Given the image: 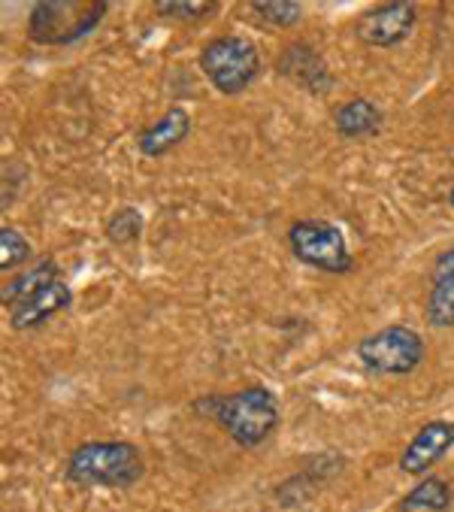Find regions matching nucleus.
Returning <instances> with one entry per match:
<instances>
[{
  "label": "nucleus",
  "mask_w": 454,
  "mask_h": 512,
  "mask_svg": "<svg viewBox=\"0 0 454 512\" xmlns=\"http://www.w3.org/2000/svg\"><path fill=\"white\" fill-rule=\"evenodd\" d=\"M209 416L240 446L264 443L279 425V406L267 388H246L231 397H212Z\"/></svg>",
  "instance_id": "obj_1"
},
{
  "label": "nucleus",
  "mask_w": 454,
  "mask_h": 512,
  "mask_svg": "<svg viewBox=\"0 0 454 512\" xmlns=\"http://www.w3.org/2000/svg\"><path fill=\"white\" fill-rule=\"evenodd\" d=\"M67 473L85 485L128 488L143 476V458L131 443H85L73 452Z\"/></svg>",
  "instance_id": "obj_2"
},
{
  "label": "nucleus",
  "mask_w": 454,
  "mask_h": 512,
  "mask_svg": "<svg viewBox=\"0 0 454 512\" xmlns=\"http://www.w3.org/2000/svg\"><path fill=\"white\" fill-rule=\"evenodd\" d=\"M106 16L103 0H46L31 10V40L43 46H67L82 40Z\"/></svg>",
  "instance_id": "obj_3"
},
{
  "label": "nucleus",
  "mask_w": 454,
  "mask_h": 512,
  "mask_svg": "<svg viewBox=\"0 0 454 512\" xmlns=\"http://www.w3.org/2000/svg\"><path fill=\"white\" fill-rule=\"evenodd\" d=\"M200 67L218 91L237 94L258 76L261 58L255 46L243 37H218L203 49Z\"/></svg>",
  "instance_id": "obj_4"
},
{
  "label": "nucleus",
  "mask_w": 454,
  "mask_h": 512,
  "mask_svg": "<svg viewBox=\"0 0 454 512\" xmlns=\"http://www.w3.org/2000/svg\"><path fill=\"white\" fill-rule=\"evenodd\" d=\"M288 243H291V252L309 267H318L327 273L352 270V255L346 249L343 231L327 222H297L288 231Z\"/></svg>",
  "instance_id": "obj_5"
},
{
  "label": "nucleus",
  "mask_w": 454,
  "mask_h": 512,
  "mask_svg": "<svg viewBox=\"0 0 454 512\" xmlns=\"http://www.w3.org/2000/svg\"><path fill=\"white\" fill-rule=\"evenodd\" d=\"M358 355L376 373L403 376V373H412L424 361V343L412 328L397 325V328H385L379 334H370L358 346Z\"/></svg>",
  "instance_id": "obj_6"
},
{
  "label": "nucleus",
  "mask_w": 454,
  "mask_h": 512,
  "mask_svg": "<svg viewBox=\"0 0 454 512\" xmlns=\"http://www.w3.org/2000/svg\"><path fill=\"white\" fill-rule=\"evenodd\" d=\"M412 28H415V7L412 4H385L358 22V37L367 46L388 49V46L403 43L412 34Z\"/></svg>",
  "instance_id": "obj_7"
},
{
  "label": "nucleus",
  "mask_w": 454,
  "mask_h": 512,
  "mask_svg": "<svg viewBox=\"0 0 454 512\" xmlns=\"http://www.w3.org/2000/svg\"><path fill=\"white\" fill-rule=\"evenodd\" d=\"M454 446V425L448 422H430L424 425L415 440L406 446V452L400 455V470L403 473H424L430 470L448 449Z\"/></svg>",
  "instance_id": "obj_8"
},
{
  "label": "nucleus",
  "mask_w": 454,
  "mask_h": 512,
  "mask_svg": "<svg viewBox=\"0 0 454 512\" xmlns=\"http://www.w3.org/2000/svg\"><path fill=\"white\" fill-rule=\"evenodd\" d=\"M67 306H70V288L61 279H55L43 291H37L31 300L16 306L13 316H10V325L16 331H31V328L43 325L46 319H52L55 313L67 310Z\"/></svg>",
  "instance_id": "obj_9"
},
{
  "label": "nucleus",
  "mask_w": 454,
  "mask_h": 512,
  "mask_svg": "<svg viewBox=\"0 0 454 512\" xmlns=\"http://www.w3.org/2000/svg\"><path fill=\"white\" fill-rule=\"evenodd\" d=\"M427 319L436 328L454 325V249L436 258L433 267V288L427 297Z\"/></svg>",
  "instance_id": "obj_10"
},
{
  "label": "nucleus",
  "mask_w": 454,
  "mask_h": 512,
  "mask_svg": "<svg viewBox=\"0 0 454 512\" xmlns=\"http://www.w3.org/2000/svg\"><path fill=\"white\" fill-rule=\"evenodd\" d=\"M188 128H191L188 113L185 110H170L149 131L140 134V152L149 155V158L167 155L170 149H176L188 137Z\"/></svg>",
  "instance_id": "obj_11"
},
{
  "label": "nucleus",
  "mask_w": 454,
  "mask_h": 512,
  "mask_svg": "<svg viewBox=\"0 0 454 512\" xmlns=\"http://www.w3.org/2000/svg\"><path fill=\"white\" fill-rule=\"evenodd\" d=\"M379 125H382V116L370 100H349L346 107L336 110V131L349 140L367 137V134L379 131Z\"/></svg>",
  "instance_id": "obj_12"
},
{
  "label": "nucleus",
  "mask_w": 454,
  "mask_h": 512,
  "mask_svg": "<svg viewBox=\"0 0 454 512\" xmlns=\"http://www.w3.org/2000/svg\"><path fill=\"white\" fill-rule=\"evenodd\" d=\"M55 279H61V276H58V267H55V261L46 258V261H40L37 267H31L28 273L16 276V279L4 288V303L16 310L19 303L31 300L37 291H43V288H46L49 282H55Z\"/></svg>",
  "instance_id": "obj_13"
},
{
  "label": "nucleus",
  "mask_w": 454,
  "mask_h": 512,
  "mask_svg": "<svg viewBox=\"0 0 454 512\" xmlns=\"http://www.w3.org/2000/svg\"><path fill=\"white\" fill-rule=\"evenodd\" d=\"M451 503V491L442 479H424L418 488H412L403 500V512H415V509H427V512H439Z\"/></svg>",
  "instance_id": "obj_14"
},
{
  "label": "nucleus",
  "mask_w": 454,
  "mask_h": 512,
  "mask_svg": "<svg viewBox=\"0 0 454 512\" xmlns=\"http://www.w3.org/2000/svg\"><path fill=\"white\" fill-rule=\"evenodd\" d=\"M255 10V16H261V22H267V25H273V28H291L297 19H300V4H255L252 7Z\"/></svg>",
  "instance_id": "obj_15"
},
{
  "label": "nucleus",
  "mask_w": 454,
  "mask_h": 512,
  "mask_svg": "<svg viewBox=\"0 0 454 512\" xmlns=\"http://www.w3.org/2000/svg\"><path fill=\"white\" fill-rule=\"evenodd\" d=\"M28 255H31V249H28L25 237H19V234L10 231V228L0 231V267H4V270L19 267Z\"/></svg>",
  "instance_id": "obj_16"
},
{
  "label": "nucleus",
  "mask_w": 454,
  "mask_h": 512,
  "mask_svg": "<svg viewBox=\"0 0 454 512\" xmlns=\"http://www.w3.org/2000/svg\"><path fill=\"white\" fill-rule=\"evenodd\" d=\"M140 234V216L137 210H122L116 213V219L109 222V237L116 243H125V240H134Z\"/></svg>",
  "instance_id": "obj_17"
},
{
  "label": "nucleus",
  "mask_w": 454,
  "mask_h": 512,
  "mask_svg": "<svg viewBox=\"0 0 454 512\" xmlns=\"http://www.w3.org/2000/svg\"><path fill=\"white\" fill-rule=\"evenodd\" d=\"M212 10H215V4H203V0H197V4H191V0H185V4H158V13L173 16V19H185V22L203 19Z\"/></svg>",
  "instance_id": "obj_18"
},
{
  "label": "nucleus",
  "mask_w": 454,
  "mask_h": 512,
  "mask_svg": "<svg viewBox=\"0 0 454 512\" xmlns=\"http://www.w3.org/2000/svg\"><path fill=\"white\" fill-rule=\"evenodd\" d=\"M451 210H454V188H451Z\"/></svg>",
  "instance_id": "obj_19"
}]
</instances>
